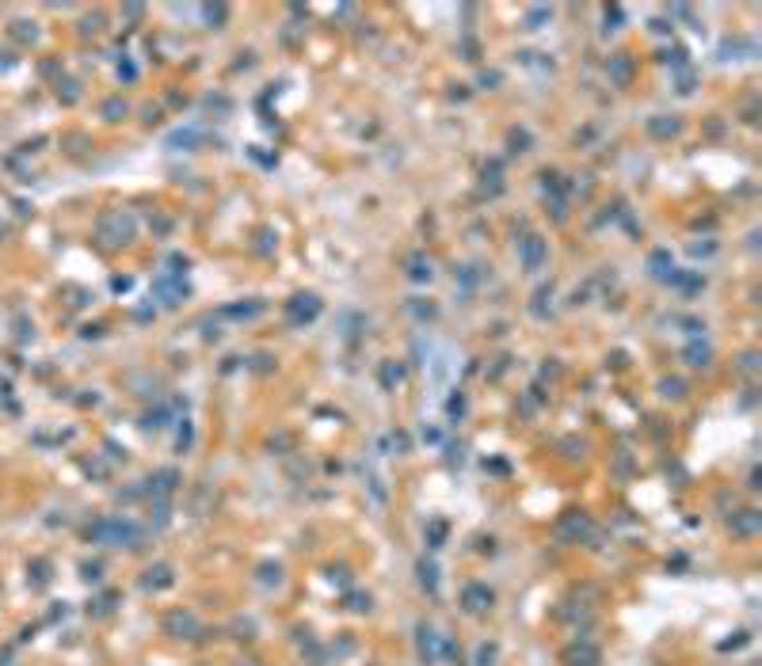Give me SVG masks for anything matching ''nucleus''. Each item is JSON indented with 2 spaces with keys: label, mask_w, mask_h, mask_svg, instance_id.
Instances as JSON below:
<instances>
[{
  "label": "nucleus",
  "mask_w": 762,
  "mask_h": 666,
  "mask_svg": "<svg viewBox=\"0 0 762 666\" xmlns=\"http://www.w3.org/2000/svg\"><path fill=\"white\" fill-rule=\"evenodd\" d=\"M602 19H606V31H618V23L625 19V12H621V8L614 4V8H606V12H602Z\"/></svg>",
  "instance_id": "nucleus-44"
},
{
  "label": "nucleus",
  "mask_w": 762,
  "mask_h": 666,
  "mask_svg": "<svg viewBox=\"0 0 762 666\" xmlns=\"http://www.w3.org/2000/svg\"><path fill=\"white\" fill-rule=\"evenodd\" d=\"M492 605H496V590H492L488 582H465V587H461V609H465V613L481 617V613H488Z\"/></svg>",
  "instance_id": "nucleus-9"
},
{
  "label": "nucleus",
  "mask_w": 762,
  "mask_h": 666,
  "mask_svg": "<svg viewBox=\"0 0 762 666\" xmlns=\"http://www.w3.org/2000/svg\"><path fill=\"white\" fill-rule=\"evenodd\" d=\"M481 180H484V187H488L492 194H499V191H504V164H499V160H488V164L481 168Z\"/></svg>",
  "instance_id": "nucleus-27"
},
{
  "label": "nucleus",
  "mask_w": 762,
  "mask_h": 666,
  "mask_svg": "<svg viewBox=\"0 0 762 666\" xmlns=\"http://www.w3.org/2000/svg\"><path fill=\"white\" fill-rule=\"evenodd\" d=\"M561 663L564 666H598L602 663V647H598L595 640H587V636H575L572 644H564Z\"/></svg>",
  "instance_id": "nucleus-6"
},
{
  "label": "nucleus",
  "mask_w": 762,
  "mask_h": 666,
  "mask_svg": "<svg viewBox=\"0 0 762 666\" xmlns=\"http://www.w3.org/2000/svg\"><path fill=\"white\" fill-rule=\"evenodd\" d=\"M461 453H465V445H450V450H446V461H450V465L458 461V465H461Z\"/></svg>",
  "instance_id": "nucleus-55"
},
{
  "label": "nucleus",
  "mask_w": 762,
  "mask_h": 666,
  "mask_svg": "<svg viewBox=\"0 0 762 666\" xmlns=\"http://www.w3.org/2000/svg\"><path fill=\"white\" fill-rule=\"evenodd\" d=\"M678 92H683V95L694 92V72H690V65H686V69H678Z\"/></svg>",
  "instance_id": "nucleus-47"
},
{
  "label": "nucleus",
  "mask_w": 762,
  "mask_h": 666,
  "mask_svg": "<svg viewBox=\"0 0 762 666\" xmlns=\"http://www.w3.org/2000/svg\"><path fill=\"white\" fill-rule=\"evenodd\" d=\"M496 659H499V644H496V640H484V644H476L473 666H496Z\"/></svg>",
  "instance_id": "nucleus-30"
},
{
  "label": "nucleus",
  "mask_w": 762,
  "mask_h": 666,
  "mask_svg": "<svg viewBox=\"0 0 762 666\" xmlns=\"http://www.w3.org/2000/svg\"><path fill=\"white\" fill-rule=\"evenodd\" d=\"M274 244H271V229H259V251H271Z\"/></svg>",
  "instance_id": "nucleus-54"
},
{
  "label": "nucleus",
  "mask_w": 762,
  "mask_h": 666,
  "mask_svg": "<svg viewBox=\"0 0 762 666\" xmlns=\"http://www.w3.org/2000/svg\"><path fill=\"white\" fill-rule=\"evenodd\" d=\"M404 381V365L401 362H393V358H385L378 365V385L385 388V393H396V385Z\"/></svg>",
  "instance_id": "nucleus-21"
},
{
  "label": "nucleus",
  "mask_w": 762,
  "mask_h": 666,
  "mask_svg": "<svg viewBox=\"0 0 762 666\" xmlns=\"http://www.w3.org/2000/svg\"><path fill=\"white\" fill-rule=\"evenodd\" d=\"M408 312L416 316L419 324H427V320H435V316H439V305H435L431 297H412V301H408Z\"/></svg>",
  "instance_id": "nucleus-28"
},
{
  "label": "nucleus",
  "mask_w": 762,
  "mask_h": 666,
  "mask_svg": "<svg viewBox=\"0 0 762 666\" xmlns=\"http://www.w3.org/2000/svg\"><path fill=\"white\" fill-rule=\"evenodd\" d=\"M256 370H271V358H267V354H256Z\"/></svg>",
  "instance_id": "nucleus-56"
},
{
  "label": "nucleus",
  "mask_w": 762,
  "mask_h": 666,
  "mask_svg": "<svg viewBox=\"0 0 762 666\" xmlns=\"http://www.w3.org/2000/svg\"><path fill=\"white\" fill-rule=\"evenodd\" d=\"M713 251H717V244H713V240H701V244L694 240V244H690V255H694V259H698V255H713Z\"/></svg>",
  "instance_id": "nucleus-48"
},
{
  "label": "nucleus",
  "mask_w": 762,
  "mask_h": 666,
  "mask_svg": "<svg viewBox=\"0 0 762 666\" xmlns=\"http://www.w3.org/2000/svg\"><path fill=\"white\" fill-rule=\"evenodd\" d=\"M339 602H343V609L347 613H370V609H374V598L366 594V590H343V598H339Z\"/></svg>",
  "instance_id": "nucleus-25"
},
{
  "label": "nucleus",
  "mask_w": 762,
  "mask_h": 666,
  "mask_svg": "<svg viewBox=\"0 0 762 666\" xmlns=\"http://www.w3.org/2000/svg\"><path fill=\"white\" fill-rule=\"evenodd\" d=\"M648 134L655 141H671V137L683 134V122H678V115H652L648 118Z\"/></svg>",
  "instance_id": "nucleus-14"
},
{
  "label": "nucleus",
  "mask_w": 762,
  "mask_h": 666,
  "mask_svg": "<svg viewBox=\"0 0 762 666\" xmlns=\"http://www.w3.org/2000/svg\"><path fill=\"white\" fill-rule=\"evenodd\" d=\"M667 286L683 290V294H698V290L705 286V278H701V271H675L667 278Z\"/></svg>",
  "instance_id": "nucleus-23"
},
{
  "label": "nucleus",
  "mask_w": 762,
  "mask_h": 666,
  "mask_svg": "<svg viewBox=\"0 0 762 666\" xmlns=\"http://www.w3.org/2000/svg\"><path fill=\"white\" fill-rule=\"evenodd\" d=\"M80 579H84V582H100L103 579V564H100V560H92V564L84 560V564H80Z\"/></svg>",
  "instance_id": "nucleus-40"
},
{
  "label": "nucleus",
  "mask_w": 762,
  "mask_h": 666,
  "mask_svg": "<svg viewBox=\"0 0 762 666\" xmlns=\"http://www.w3.org/2000/svg\"><path fill=\"white\" fill-rule=\"evenodd\" d=\"M50 560H31L27 564V579L35 582V587H46V582H50Z\"/></svg>",
  "instance_id": "nucleus-31"
},
{
  "label": "nucleus",
  "mask_w": 762,
  "mask_h": 666,
  "mask_svg": "<svg viewBox=\"0 0 762 666\" xmlns=\"http://www.w3.org/2000/svg\"><path fill=\"white\" fill-rule=\"evenodd\" d=\"M518 263H522V271L538 274L541 267L549 263V240L538 237V232H526V237L518 240Z\"/></svg>",
  "instance_id": "nucleus-4"
},
{
  "label": "nucleus",
  "mask_w": 762,
  "mask_h": 666,
  "mask_svg": "<svg viewBox=\"0 0 762 666\" xmlns=\"http://www.w3.org/2000/svg\"><path fill=\"white\" fill-rule=\"evenodd\" d=\"M423 537H427V548L439 552V548L446 545V537H450V522H446V518H431V522H427V530H423Z\"/></svg>",
  "instance_id": "nucleus-24"
},
{
  "label": "nucleus",
  "mask_w": 762,
  "mask_h": 666,
  "mask_svg": "<svg viewBox=\"0 0 762 666\" xmlns=\"http://www.w3.org/2000/svg\"><path fill=\"white\" fill-rule=\"evenodd\" d=\"M633 72H637L633 54L618 50V54H610V58H606V80H610L614 88H625L629 80H633Z\"/></svg>",
  "instance_id": "nucleus-11"
},
{
  "label": "nucleus",
  "mask_w": 762,
  "mask_h": 666,
  "mask_svg": "<svg viewBox=\"0 0 762 666\" xmlns=\"http://www.w3.org/2000/svg\"><path fill=\"white\" fill-rule=\"evenodd\" d=\"M191 442H194V427H191V419L183 415V419H180V430H176V450L187 453V450H191Z\"/></svg>",
  "instance_id": "nucleus-34"
},
{
  "label": "nucleus",
  "mask_w": 762,
  "mask_h": 666,
  "mask_svg": "<svg viewBox=\"0 0 762 666\" xmlns=\"http://www.w3.org/2000/svg\"><path fill=\"white\" fill-rule=\"evenodd\" d=\"M416 579H419V587H423L427 594H439V564H435L431 556L416 560Z\"/></svg>",
  "instance_id": "nucleus-17"
},
{
  "label": "nucleus",
  "mask_w": 762,
  "mask_h": 666,
  "mask_svg": "<svg viewBox=\"0 0 762 666\" xmlns=\"http://www.w3.org/2000/svg\"><path fill=\"white\" fill-rule=\"evenodd\" d=\"M648 274H652L655 282H667L671 274H675V259H671L667 248H655L652 255H648Z\"/></svg>",
  "instance_id": "nucleus-16"
},
{
  "label": "nucleus",
  "mask_w": 762,
  "mask_h": 666,
  "mask_svg": "<svg viewBox=\"0 0 762 666\" xmlns=\"http://www.w3.org/2000/svg\"><path fill=\"white\" fill-rule=\"evenodd\" d=\"M530 145H534V137H530V129H526V126H511L507 129V149L511 152H530Z\"/></svg>",
  "instance_id": "nucleus-29"
},
{
  "label": "nucleus",
  "mask_w": 762,
  "mask_h": 666,
  "mask_svg": "<svg viewBox=\"0 0 762 666\" xmlns=\"http://www.w3.org/2000/svg\"><path fill=\"white\" fill-rule=\"evenodd\" d=\"M263 301L259 297H248V301H237V305H221L217 308V316H225V320H252V316L263 312Z\"/></svg>",
  "instance_id": "nucleus-15"
},
{
  "label": "nucleus",
  "mask_w": 762,
  "mask_h": 666,
  "mask_svg": "<svg viewBox=\"0 0 762 666\" xmlns=\"http://www.w3.org/2000/svg\"><path fill=\"white\" fill-rule=\"evenodd\" d=\"M553 297H557V286H553V282H545V286H538V290H534V297H530V316H538V320H545V316L553 312Z\"/></svg>",
  "instance_id": "nucleus-18"
},
{
  "label": "nucleus",
  "mask_w": 762,
  "mask_h": 666,
  "mask_svg": "<svg viewBox=\"0 0 762 666\" xmlns=\"http://www.w3.org/2000/svg\"><path fill=\"white\" fill-rule=\"evenodd\" d=\"M164 636H172V640H187V644H194V640L206 636V628H202V621L191 613V609H172V613L164 617Z\"/></svg>",
  "instance_id": "nucleus-3"
},
{
  "label": "nucleus",
  "mask_w": 762,
  "mask_h": 666,
  "mask_svg": "<svg viewBox=\"0 0 762 666\" xmlns=\"http://www.w3.org/2000/svg\"><path fill=\"white\" fill-rule=\"evenodd\" d=\"M660 61L671 65V69L678 72V69H686V50H683V46H667V50H660Z\"/></svg>",
  "instance_id": "nucleus-35"
},
{
  "label": "nucleus",
  "mask_w": 762,
  "mask_h": 666,
  "mask_svg": "<svg viewBox=\"0 0 762 666\" xmlns=\"http://www.w3.org/2000/svg\"><path fill=\"white\" fill-rule=\"evenodd\" d=\"M683 393H686V385L678 377H663L660 381V396H667V400H678Z\"/></svg>",
  "instance_id": "nucleus-37"
},
{
  "label": "nucleus",
  "mask_w": 762,
  "mask_h": 666,
  "mask_svg": "<svg viewBox=\"0 0 762 666\" xmlns=\"http://www.w3.org/2000/svg\"><path fill=\"white\" fill-rule=\"evenodd\" d=\"M294 445V438L290 434H279V438H271V450H290Z\"/></svg>",
  "instance_id": "nucleus-52"
},
{
  "label": "nucleus",
  "mask_w": 762,
  "mask_h": 666,
  "mask_svg": "<svg viewBox=\"0 0 762 666\" xmlns=\"http://www.w3.org/2000/svg\"><path fill=\"white\" fill-rule=\"evenodd\" d=\"M435 278V267H431V259L427 255H408V282H416V286H427V282Z\"/></svg>",
  "instance_id": "nucleus-20"
},
{
  "label": "nucleus",
  "mask_w": 762,
  "mask_h": 666,
  "mask_svg": "<svg viewBox=\"0 0 762 666\" xmlns=\"http://www.w3.org/2000/svg\"><path fill=\"white\" fill-rule=\"evenodd\" d=\"M561 450H564V457H568V461L583 457V442H575V438H564V442H561Z\"/></svg>",
  "instance_id": "nucleus-46"
},
{
  "label": "nucleus",
  "mask_w": 762,
  "mask_h": 666,
  "mask_svg": "<svg viewBox=\"0 0 762 666\" xmlns=\"http://www.w3.org/2000/svg\"><path fill=\"white\" fill-rule=\"evenodd\" d=\"M164 419H168V408H157V411H149V415L141 419V427L145 430H160V427H164Z\"/></svg>",
  "instance_id": "nucleus-43"
},
{
  "label": "nucleus",
  "mask_w": 762,
  "mask_h": 666,
  "mask_svg": "<svg viewBox=\"0 0 762 666\" xmlns=\"http://www.w3.org/2000/svg\"><path fill=\"white\" fill-rule=\"evenodd\" d=\"M416 651H419V663L423 666H435L442 659V636L431 621H419L416 624Z\"/></svg>",
  "instance_id": "nucleus-8"
},
{
  "label": "nucleus",
  "mask_w": 762,
  "mask_h": 666,
  "mask_svg": "<svg viewBox=\"0 0 762 666\" xmlns=\"http://www.w3.org/2000/svg\"><path fill=\"white\" fill-rule=\"evenodd\" d=\"M461 54H465V61H476L481 58V46H476L473 38H461Z\"/></svg>",
  "instance_id": "nucleus-49"
},
{
  "label": "nucleus",
  "mask_w": 762,
  "mask_h": 666,
  "mask_svg": "<svg viewBox=\"0 0 762 666\" xmlns=\"http://www.w3.org/2000/svg\"><path fill=\"white\" fill-rule=\"evenodd\" d=\"M115 602H118V594H115V590H107V594H100L92 605H88V613H92V617H107L111 609H115Z\"/></svg>",
  "instance_id": "nucleus-33"
},
{
  "label": "nucleus",
  "mask_w": 762,
  "mask_h": 666,
  "mask_svg": "<svg viewBox=\"0 0 762 666\" xmlns=\"http://www.w3.org/2000/svg\"><path fill=\"white\" fill-rule=\"evenodd\" d=\"M671 27H675V23H667V19H652V31H655V35H671Z\"/></svg>",
  "instance_id": "nucleus-53"
},
{
  "label": "nucleus",
  "mask_w": 762,
  "mask_h": 666,
  "mask_svg": "<svg viewBox=\"0 0 762 666\" xmlns=\"http://www.w3.org/2000/svg\"><path fill=\"white\" fill-rule=\"evenodd\" d=\"M549 19H553V8H549V4H534V8H526L522 27H526V31H541Z\"/></svg>",
  "instance_id": "nucleus-26"
},
{
  "label": "nucleus",
  "mask_w": 762,
  "mask_h": 666,
  "mask_svg": "<svg viewBox=\"0 0 762 666\" xmlns=\"http://www.w3.org/2000/svg\"><path fill=\"white\" fill-rule=\"evenodd\" d=\"M476 84H481L484 92H496V88L504 84V72H496V69H481V77H476Z\"/></svg>",
  "instance_id": "nucleus-38"
},
{
  "label": "nucleus",
  "mask_w": 762,
  "mask_h": 666,
  "mask_svg": "<svg viewBox=\"0 0 762 666\" xmlns=\"http://www.w3.org/2000/svg\"><path fill=\"white\" fill-rule=\"evenodd\" d=\"M145 484V495L149 499H168V495H176V487L183 484V476L176 473V468H160V473H153L149 480H141Z\"/></svg>",
  "instance_id": "nucleus-10"
},
{
  "label": "nucleus",
  "mask_w": 762,
  "mask_h": 666,
  "mask_svg": "<svg viewBox=\"0 0 762 666\" xmlns=\"http://www.w3.org/2000/svg\"><path fill=\"white\" fill-rule=\"evenodd\" d=\"M202 19H206L210 27H221V23L229 19V8H225V4H206V8H202Z\"/></svg>",
  "instance_id": "nucleus-36"
},
{
  "label": "nucleus",
  "mask_w": 762,
  "mask_h": 666,
  "mask_svg": "<svg viewBox=\"0 0 762 666\" xmlns=\"http://www.w3.org/2000/svg\"><path fill=\"white\" fill-rule=\"evenodd\" d=\"M130 237H134V217L123 214V209H115V214H103V221H100V240H103V244L118 248V244H130Z\"/></svg>",
  "instance_id": "nucleus-5"
},
{
  "label": "nucleus",
  "mask_w": 762,
  "mask_h": 666,
  "mask_svg": "<svg viewBox=\"0 0 762 666\" xmlns=\"http://www.w3.org/2000/svg\"><path fill=\"white\" fill-rule=\"evenodd\" d=\"M320 308H324V301L317 294H294L286 301V320L294 324V328H305V324H313L320 316Z\"/></svg>",
  "instance_id": "nucleus-7"
},
{
  "label": "nucleus",
  "mask_w": 762,
  "mask_h": 666,
  "mask_svg": "<svg viewBox=\"0 0 762 666\" xmlns=\"http://www.w3.org/2000/svg\"><path fill=\"white\" fill-rule=\"evenodd\" d=\"M759 480H762V468H759V465H751V473H747V487H751V491H759V487H762Z\"/></svg>",
  "instance_id": "nucleus-51"
},
{
  "label": "nucleus",
  "mask_w": 762,
  "mask_h": 666,
  "mask_svg": "<svg viewBox=\"0 0 762 666\" xmlns=\"http://www.w3.org/2000/svg\"><path fill=\"white\" fill-rule=\"evenodd\" d=\"M747 640H751V632H743V628H740V632H732V640H720L717 651H724V655H728V651H740V647L747 644Z\"/></svg>",
  "instance_id": "nucleus-39"
},
{
  "label": "nucleus",
  "mask_w": 762,
  "mask_h": 666,
  "mask_svg": "<svg viewBox=\"0 0 762 666\" xmlns=\"http://www.w3.org/2000/svg\"><path fill=\"white\" fill-rule=\"evenodd\" d=\"M736 365H740L743 373H755V370H759V351H743V354H740V362H736Z\"/></svg>",
  "instance_id": "nucleus-45"
},
{
  "label": "nucleus",
  "mask_w": 762,
  "mask_h": 666,
  "mask_svg": "<svg viewBox=\"0 0 762 666\" xmlns=\"http://www.w3.org/2000/svg\"><path fill=\"white\" fill-rule=\"evenodd\" d=\"M103 115H107L111 122H115L118 115H126V103H123V100H111V103H107V107H103Z\"/></svg>",
  "instance_id": "nucleus-50"
},
{
  "label": "nucleus",
  "mask_w": 762,
  "mask_h": 666,
  "mask_svg": "<svg viewBox=\"0 0 762 666\" xmlns=\"http://www.w3.org/2000/svg\"><path fill=\"white\" fill-rule=\"evenodd\" d=\"M176 582V567L172 564H153L141 571V590L145 594H160V590H168Z\"/></svg>",
  "instance_id": "nucleus-12"
},
{
  "label": "nucleus",
  "mask_w": 762,
  "mask_h": 666,
  "mask_svg": "<svg viewBox=\"0 0 762 666\" xmlns=\"http://www.w3.org/2000/svg\"><path fill=\"white\" fill-rule=\"evenodd\" d=\"M328 582H336L339 590H351V571L347 567H328Z\"/></svg>",
  "instance_id": "nucleus-41"
},
{
  "label": "nucleus",
  "mask_w": 762,
  "mask_h": 666,
  "mask_svg": "<svg viewBox=\"0 0 762 666\" xmlns=\"http://www.w3.org/2000/svg\"><path fill=\"white\" fill-rule=\"evenodd\" d=\"M553 533H557L561 545H587V541L595 537V522H591L587 510H564V514L557 518Z\"/></svg>",
  "instance_id": "nucleus-2"
},
{
  "label": "nucleus",
  "mask_w": 762,
  "mask_h": 666,
  "mask_svg": "<svg viewBox=\"0 0 762 666\" xmlns=\"http://www.w3.org/2000/svg\"><path fill=\"white\" fill-rule=\"evenodd\" d=\"M256 579L263 582V587H279V582H282V564H259L256 567Z\"/></svg>",
  "instance_id": "nucleus-32"
},
{
  "label": "nucleus",
  "mask_w": 762,
  "mask_h": 666,
  "mask_svg": "<svg viewBox=\"0 0 762 666\" xmlns=\"http://www.w3.org/2000/svg\"><path fill=\"white\" fill-rule=\"evenodd\" d=\"M84 537L92 541V545H107V548H141L145 530L134 522V518L111 514V518H100V522L88 525Z\"/></svg>",
  "instance_id": "nucleus-1"
},
{
  "label": "nucleus",
  "mask_w": 762,
  "mask_h": 666,
  "mask_svg": "<svg viewBox=\"0 0 762 666\" xmlns=\"http://www.w3.org/2000/svg\"><path fill=\"white\" fill-rule=\"evenodd\" d=\"M446 415H450V419H461V415H465V396H461V393H453L450 400H446Z\"/></svg>",
  "instance_id": "nucleus-42"
},
{
  "label": "nucleus",
  "mask_w": 762,
  "mask_h": 666,
  "mask_svg": "<svg viewBox=\"0 0 762 666\" xmlns=\"http://www.w3.org/2000/svg\"><path fill=\"white\" fill-rule=\"evenodd\" d=\"M709 358H713V347H709V343H701V339H694V343H686V347H683V362H686V365H694V370L709 365Z\"/></svg>",
  "instance_id": "nucleus-22"
},
{
  "label": "nucleus",
  "mask_w": 762,
  "mask_h": 666,
  "mask_svg": "<svg viewBox=\"0 0 762 666\" xmlns=\"http://www.w3.org/2000/svg\"><path fill=\"white\" fill-rule=\"evenodd\" d=\"M202 145V129L199 126H183L168 137V149H183V152H194Z\"/></svg>",
  "instance_id": "nucleus-19"
},
{
  "label": "nucleus",
  "mask_w": 762,
  "mask_h": 666,
  "mask_svg": "<svg viewBox=\"0 0 762 666\" xmlns=\"http://www.w3.org/2000/svg\"><path fill=\"white\" fill-rule=\"evenodd\" d=\"M759 530H762V514H759L755 507L736 510V514L728 518V533H732V537H755Z\"/></svg>",
  "instance_id": "nucleus-13"
}]
</instances>
